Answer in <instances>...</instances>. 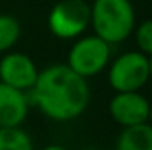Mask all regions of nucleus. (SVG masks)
I'll use <instances>...</instances> for the list:
<instances>
[{
  "label": "nucleus",
  "instance_id": "f257e3e1",
  "mask_svg": "<svg viewBox=\"0 0 152 150\" xmlns=\"http://www.w3.org/2000/svg\"><path fill=\"white\" fill-rule=\"evenodd\" d=\"M30 104L53 122H73L81 117L90 103V88L85 78L67 64H51L39 71L28 90Z\"/></svg>",
  "mask_w": 152,
  "mask_h": 150
},
{
  "label": "nucleus",
  "instance_id": "f03ea898",
  "mask_svg": "<svg viewBox=\"0 0 152 150\" xmlns=\"http://www.w3.org/2000/svg\"><path fill=\"white\" fill-rule=\"evenodd\" d=\"M90 27L108 44L124 42L136 27L131 0H94L90 5Z\"/></svg>",
  "mask_w": 152,
  "mask_h": 150
},
{
  "label": "nucleus",
  "instance_id": "7ed1b4c3",
  "mask_svg": "<svg viewBox=\"0 0 152 150\" xmlns=\"http://www.w3.org/2000/svg\"><path fill=\"white\" fill-rule=\"evenodd\" d=\"M112 60V44H108L99 36H83L76 37L69 53H67V66L76 74L88 79L101 74Z\"/></svg>",
  "mask_w": 152,
  "mask_h": 150
},
{
  "label": "nucleus",
  "instance_id": "20e7f679",
  "mask_svg": "<svg viewBox=\"0 0 152 150\" xmlns=\"http://www.w3.org/2000/svg\"><path fill=\"white\" fill-rule=\"evenodd\" d=\"M108 83L115 92H136L151 81L149 57L142 51H126L108 64Z\"/></svg>",
  "mask_w": 152,
  "mask_h": 150
},
{
  "label": "nucleus",
  "instance_id": "39448f33",
  "mask_svg": "<svg viewBox=\"0 0 152 150\" xmlns=\"http://www.w3.org/2000/svg\"><path fill=\"white\" fill-rule=\"evenodd\" d=\"M90 27V4L87 0H60L48 12V28L58 39H76Z\"/></svg>",
  "mask_w": 152,
  "mask_h": 150
},
{
  "label": "nucleus",
  "instance_id": "423d86ee",
  "mask_svg": "<svg viewBox=\"0 0 152 150\" xmlns=\"http://www.w3.org/2000/svg\"><path fill=\"white\" fill-rule=\"evenodd\" d=\"M151 101L140 92H115L108 103V113L117 125L131 127L149 122Z\"/></svg>",
  "mask_w": 152,
  "mask_h": 150
},
{
  "label": "nucleus",
  "instance_id": "0eeeda50",
  "mask_svg": "<svg viewBox=\"0 0 152 150\" xmlns=\"http://www.w3.org/2000/svg\"><path fill=\"white\" fill-rule=\"evenodd\" d=\"M39 76L36 62L20 51H5L0 58V81L18 90L28 92Z\"/></svg>",
  "mask_w": 152,
  "mask_h": 150
},
{
  "label": "nucleus",
  "instance_id": "6e6552de",
  "mask_svg": "<svg viewBox=\"0 0 152 150\" xmlns=\"http://www.w3.org/2000/svg\"><path fill=\"white\" fill-rule=\"evenodd\" d=\"M28 92L0 81V127H20L30 111Z\"/></svg>",
  "mask_w": 152,
  "mask_h": 150
},
{
  "label": "nucleus",
  "instance_id": "1a4fd4ad",
  "mask_svg": "<svg viewBox=\"0 0 152 150\" xmlns=\"http://www.w3.org/2000/svg\"><path fill=\"white\" fill-rule=\"evenodd\" d=\"M115 150H152V125L145 122L122 127L115 140Z\"/></svg>",
  "mask_w": 152,
  "mask_h": 150
},
{
  "label": "nucleus",
  "instance_id": "9d476101",
  "mask_svg": "<svg viewBox=\"0 0 152 150\" xmlns=\"http://www.w3.org/2000/svg\"><path fill=\"white\" fill-rule=\"evenodd\" d=\"M0 150H36L32 136L20 127H0Z\"/></svg>",
  "mask_w": 152,
  "mask_h": 150
},
{
  "label": "nucleus",
  "instance_id": "9b49d317",
  "mask_svg": "<svg viewBox=\"0 0 152 150\" xmlns=\"http://www.w3.org/2000/svg\"><path fill=\"white\" fill-rule=\"evenodd\" d=\"M20 37H21L20 21L11 14H0V53L12 50Z\"/></svg>",
  "mask_w": 152,
  "mask_h": 150
},
{
  "label": "nucleus",
  "instance_id": "f8f14e48",
  "mask_svg": "<svg viewBox=\"0 0 152 150\" xmlns=\"http://www.w3.org/2000/svg\"><path fill=\"white\" fill-rule=\"evenodd\" d=\"M134 42L138 46V51L143 55L152 57V20L142 21L138 27H134Z\"/></svg>",
  "mask_w": 152,
  "mask_h": 150
},
{
  "label": "nucleus",
  "instance_id": "ddd939ff",
  "mask_svg": "<svg viewBox=\"0 0 152 150\" xmlns=\"http://www.w3.org/2000/svg\"><path fill=\"white\" fill-rule=\"evenodd\" d=\"M41 150H71V149H67V147H64V145H58V143H51V145L42 147Z\"/></svg>",
  "mask_w": 152,
  "mask_h": 150
},
{
  "label": "nucleus",
  "instance_id": "4468645a",
  "mask_svg": "<svg viewBox=\"0 0 152 150\" xmlns=\"http://www.w3.org/2000/svg\"><path fill=\"white\" fill-rule=\"evenodd\" d=\"M149 71H151V81H152V57H149Z\"/></svg>",
  "mask_w": 152,
  "mask_h": 150
},
{
  "label": "nucleus",
  "instance_id": "2eb2a0df",
  "mask_svg": "<svg viewBox=\"0 0 152 150\" xmlns=\"http://www.w3.org/2000/svg\"><path fill=\"white\" fill-rule=\"evenodd\" d=\"M149 124L152 125V101H151V110H149Z\"/></svg>",
  "mask_w": 152,
  "mask_h": 150
},
{
  "label": "nucleus",
  "instance_id": "dca6fc26",
  "mask_svg": "<svg viewBox=\"0 0 152 150\" xmlns=\"http://www.w3.org/2000/svg\"><path fill=\"white\" fill-rule=\"evenodd\" d=\"M81 150H96V149H92V147H87V149H81Z\"/></svg>",
  "mask_w": 152,
  "mask_h": 150
}]
</instances>
